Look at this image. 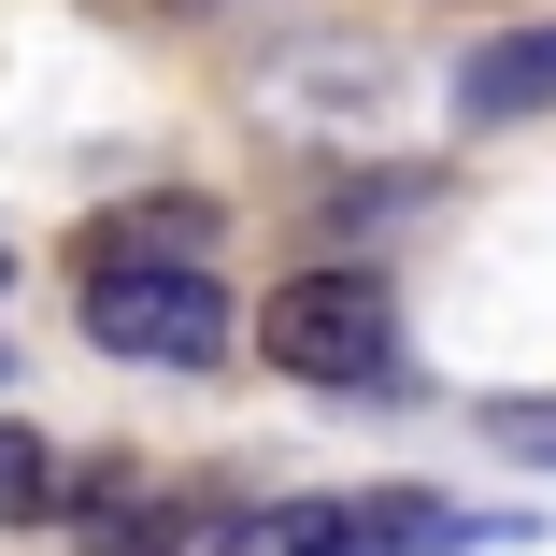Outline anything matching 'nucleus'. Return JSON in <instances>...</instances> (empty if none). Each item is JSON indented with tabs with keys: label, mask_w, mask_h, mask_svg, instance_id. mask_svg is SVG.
Returning <instances> with one entry per match:
<instances>
[{
	"label": "nucleus",
	"mask_w": 556,
	"mask_h": 556,
	"mask_svg": "<svg viewBox=\"0 0 556 556\" xmlns=\"http://www.w3.org/2000/svg\"><path fill=\"white\" fill-rule=\"evenodd\" d=\"M214 528H229V471H129V500L72 542L86 556H200Z\"/></svg>",
	"instance_id": "nucleus-6"
},
{
	"label": "nucleus",
	"mask_w": 556,
	"mask_h": 556,
	"mask_svg": "<svg viewBox=\"0 0 556 556\" xmlns=\"http://www.w3.org/2000/svg\"><path fill=\"white\" fill-rule=\"evenodd\" d=\"M257 371L300 386V400H357V414H414L428 371H414V314H400V271L386 257H300L257 286Z\"/></svg>",
	"instance_id": "nucleus-1"
},
{
	"label": "nucleus",
	"mask_w": 556,
	"mask_h": 556,
	"mask_svg": "<svg viewBox=\"0 0 556 556\" xmlns=\"http://www.w3.org/2000/svg\"><path fill=\"white\" fill-rule=\"evenodd\" d=\"M471 428L500 442V457H528V471H556V400H471Z\"/></svg>",
	"instance_id": "nucleus-9"
},
{
	"label": "nucleus",
	"mask_w": 556,
	"mask_h": 556,
	"mask_svg": "<svg viewBox=\"0 0 556 556\" xmlns=\"http://www.w3.org/2000/svg\"><path fill=\"white\" fill-rule=\"evenodd\" d=\"M428 200H442V172H328L300 229H314V257H371V229H400Z\"/></svg>",
	"instance_id": "nucleus-7"
},
{
	"label": "nucleus",
	"mask_w": 556,
	"mask_h": 556,
	"mask_svg": "<svg viewBox=\"0 0 556 556\" xmlns=\"http://www.w3.org/2000/svg\"><path fill=\"white\" fill-rule=\"evenodd\" d=\"M457 15H471V0H457Z\"/></svg>",
	"instance_id": "nucleus-13"
},
{
	"label": "nucleus",
	"mask_w": 556,
	"mask_h": 556,
	"mask_svg": "<svg viewBox=\"0 0 556 556\" xmlns=\"http://www.w3.org/2000/svg\"><path fill=\"white\" fill-rule=\"evenodd\" d=\"M428 485H286V500H229L200 556H371Z\"/></svg>",
	"instance_id": "nucleus-4"
},
{
	"label": "nucleus",
	"mask_w": 556,
	"mask_h": 556,
	"mask_svg": "<svg viewBox=\"0 0 556 556\" xmlns=\"http://www.w3.org/2000/svg\"><path fill=\"white\" fill-rule=\"evenodd\" d=\"M172 257H229V200L214 186H129V200L72 214V243H58L72 286L86 271H172Z\"/></svg>",
	"instance_id": "nucleus-3"
},
{
	"label": "nucleus",
	"mask_w": 556,
	"mask_h": 556,
	"mask_svg": "<svg viewBox=\"0 0 556 556\" xmlns=\"http://www.w3.org/2000/svg\"><path fill=\"white\" fill-rule=\"evenodd\" d=\"M457 129H542L556 115V15H514V29H471L457 43Z\"/></svg>",
	"instance_id": "nucleus-5"
},
{
	"label": "nucleus",
	"mask_w": 556,
	"mask_h": 556,
	"mask_svg": "<svg viewBox=\"0 0 556 556\" xmlns=\"http://www.w3.org/2000/svg\"><path fill=\"white\" fill-rule=\"evenodd\" d=\"M43 485H58V442L29 414H0V528H43Z\"/></svg>",
	"instance_id": "nucleus-8"
},
{
	"label": "nucleus",
	"mask_w": 556,
	"mask_h": 556,
	"mask_svg": "<svg viewBox=\"0 0 556 556\" xmlns=\"http://www.w3.org/2000/svg\"><path fill=\"white\" fill-rule=\"evenodd\" d=\"M257 300L229 286V257H172V271H86L72 286V343L115 371H172V386H229L257 343Z\"/></svg>",
	"instance_id": "nucleus-2"
},
{
	"label": "nucleus",
	"mask_w": 556,
	"mask_h": 556,
	"mask_svg": "<svg viewBox=\"0 0 556 556\" xmlns=\"http://www.w3.org/2000/svg\"><path fill=\"white\" fill-rule=\"evenodd\" d=\"M0 300H15V243H0Z\"/></svg>",
	"instance_id": "nucleus-11"
},
{
	"label": "nucleus",
	"mask_w": 556,
	"mask_h": 556,
	"mask_svg": "<svg viewBox=\"0 0 556 556\" xmlns=\"http://www.w3.org/2000/svg\"><path fill=\"white\" fill-rule=\"evenodd\" d=\"M143 15H157V29H229L243 0H143Z\"/></svg>",
	"instance_id": "nucleus-10"
},
{
	"label": "nucleus",
	"mask_w": 556,
	"mask_h": 556,
	"mask_svg": "<svg viewBox=\"0 0 556 556\" xmlns=\"http://www.w3.org/2000/svg\"><path fill=\"white\" fill-rule=\"evenodd\" d=\"M0 371H15V343H0Z\"/></svg>",
	"instance_id": "nucleus-12"
}]
</instances>
